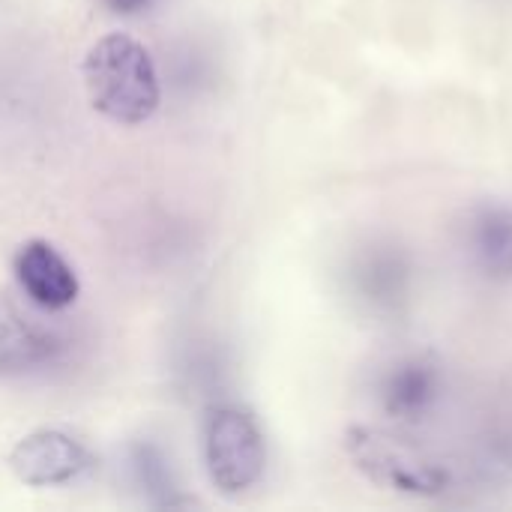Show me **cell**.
I'll return each mask as SVG.
<instances>
[{
    "instance_id": "1",
    "label": "cell",
    "mask_w": 512,
    "mask_h": 512,
    "mask_svg": "<svg viewBox=\"0 0 512 512\" xmlns=\"http://www.w3.org/2000/svg\"><path fill=\"white\" fill-rule=\"evenodd\" d=\"M84 87L90 105L123 126L150 120L162 99L150 51L126 33H108L87 51Z\"/></svg>"
},
{
    "instance_id": "2",
    "label": "cell",
    "mask_w": 512,
    "mask_h": 512,
    "mask_svg": "<svg viewBox=\"0 0 512 512\" xmlns=\"http://www.w3.org/2000/svg\"><path fill=\"white\" fill-rule=\"evenodd\" d=\"M345 453L369 483L399 495L441 498L453 486L447 465L405 432L381 426H351L345 432Z\"/></svg>"
},
{
    "instance_id": "3",
    "label": "cell",
    "mask_w": 512,
    "mask_h": 512,
    "mask_svg": "<svg viewBox=\"0 0 512 512\" xmlns=\"http://www.w3.org/2000/svg\"><path fill=\"white\" fill-rule=\"evenodd\" d=\"M204 459L213 486L222 495L255 489L267 468V444L258 420L237 405H219L204 426Z\"/></svg>"
},
{
    "instance_id": "4",
    "label": "cell",
    "mask_w": 512,
    "mask_h": 512,
    "mask_svg": "<svg viewBox=\"0 0 512 512\" xmlns=\"http://www.w3.org/2000/svg\"><path fill=\"white\" fill-rule=\"evenodd\" d=\"M447 393L444 363L432 351H408L393 357L378 378V405L384 417L402 429L423 426L441 408Z\"/></svg>"
},
{
    "instance_id": "5",
    "label": "cell",
    "mask_w": 512,
    "mask_h": 512,
    "mask_svg": "<svg viewBox=\"0 0 512 512\" xmlns=\"http://www.w3.org/2000/svg\"><path fill=\"white\" fill-rule=\"evenodd\" d=\"M9 468L21 483L36 489L66 486L90 468V456L75 438L54 429H42L18 441L9 456Z\"/></svg>"
},
{
    "instance_id": "6",
    "label": "cell",
    "mask_w": 512,
    "mask_h": 512,
    "mask_svg": "<svg viewBox=\"0 0 512 512\" xmlns=\"http://www.w3.org/2000/svg\"><path fill=\"white\" fill-rule=\"evenodd\" d=\"M468 261L492 282L512 279V204H477L462 228Z\"/></svg>"
},
{
    "instance_id": "7",
    "label": "cell",
    "mask_w": 512,
    "mask_h": 512,
    "mask_svg": "<svg viewBox=\"0 0 512 512\" xmlns=\"http://www.w3.org/2000/svg\"><path fill=\"white\" fill-rule=\"evenodd\" d=\"M15 279L24 288V294L48 312L72 306L78 297L75 270L48 240H30L18 249Z\"/></svg>"
},
{
    "instance_id": "8",
    "label": "cell",
    "mask_w": 512,
    "mask_h": 512,
    "mask_svg": "<svg viewBox=\"0 0 512 512\" xmlns=\"http://www.w3.org/2000/svg\"><path fill=\"white\" fill-rule=\"evenodd\" d=\"M411 273H414L411 258L399 246L384 243V246H372L357 261L354 279H357L360 297L375 312L393 315V312L402 309V303L411 294Z\"/></svg>"
},
{
    "instance_id": "9",
    "label": "cell",
    "mask_w": 512,
    "mask_h": 512,
    "mask_svg": "<svg viewBox=\"0 0 512 512\" xmlns=\"http://www.w3.org/2000/svg\"><path fill=\"white\" fill-rule=\"evenodd\" d=\"M111 12H120V15H132L138 9H144L150 0H102Z\"/></svg>"
}]
</instances>
